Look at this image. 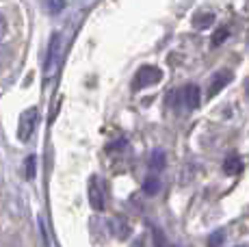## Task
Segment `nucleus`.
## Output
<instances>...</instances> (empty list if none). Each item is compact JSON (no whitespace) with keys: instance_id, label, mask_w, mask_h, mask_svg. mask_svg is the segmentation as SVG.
Masks as SVG:
<instances>
[{"instance_id":"nucleus-1","label":"nucleus","mask_w":249,"mask_h":247,"mask_svg":"<svg viewBox=\"0 0 249 247\" xmlns=\"http://www.w3.org/2000/svg\"><path fill=\"white\" fill-rule=\"evenodd\" d=\"M162 78V72L154 65H143L141 70L135 74V80H132V89L141 91V89H147V87H154L159 85Z\"/></svg>"},{"instance_id":"nucleus-2","label":"nucleus","mask_w":249,"mask_h":247,"mask_svg":"<svg viewBox=\"0 0 249 247\" xmlns=\"http://www.w3.org/2000/svg\"><path fill=\"white\" fill-rule=\"evenodd\" d=\"M59 56H61V35L54 33L50 37V44H48V52H46V59H44V74L50 78L52 72H54L56 63H59Z\"/></svg>"},{"instance_id":"nucleus-3","label":"nucleus","mask_w":249,"mask_h":247,"mask_svg":"<svg viewBox=\"0 0 249 247\" xmlns=\"http://www.w3.org/2000/svg\"><path fill=\"white\" fill-rule=\"evenodd\" d=\"M37 120H39V113H37V108H26V111L22 113L20 117V130H18V137H20L22 141H28L33 137V132H35L37 128Z\"/></svg>"},{"instance_id":"nucleus-4","label":"nucleus","mask_w":249,"mask_h":247,"mask_svg":"<svg viewBox=\"0 0 249 247\" xmlns=\"http://www.w3.org/2000/svg\"><path fill=\"white\" fill-rule=\"evenodd\" d=\"M232 72L230 70H219L217 74H213L210 76V83H208V89H206V96L208 98H214L217 93H221L223 89L228 87L230 83H232Z\"/></svg>"},{"instance_id":"nucleus-5","label":"nucleus","mask_w":249,"mask_h":247,"mask_svg":"<svg viewBox=\"0 0 249 247\" xmlns=\"http://www.w3.org/2000/svg\"><path fill=\"white\" fill-rule=\"evenodd\" d=\"M89 204L93 211H104V204H107V199H104V187H102V180L98 178V176H93V178L89 180Z\"/></svg>"},{"instance_id":"nucleus-6","label":"nucleus","mask_w":249,"mask_h":247,"mask_svg":"<svg viewBox=\"0 0 249 247\" xmlns=\"http://www.w3.org/2000/svg\"><path fill=\"white\" fill-rule=\"evenodd\" d=\"M180 100V104L186 108V111H195V108L199 106V100H202V96H199V87L197 85H186L182 91L176 93Z\"/></svg>"},{"instance_id":"nucleus-7","label":"nucleus","mask_w":249,"mask_h":247,"mask_svg":"<svg viewBox=\"0 0 249 247\" xmlns=\"http://www.w3.org/2000/svg\"><path fill=\"white\" fill-rule=\"evenodd\" d=\"M108 230H111L117 239H126V236L130 234V223H128L126 217L115 215L108 219Z\"/></svg>"},{"instance_id":"nucleus-8","label":"nucleus","mask_w":249,"mask_h":247,"mask_svg":"<svg viewBox=\"0 0 249 247\" xmlns=\"http://www.w3.org/2000/svg\"><path fill=\"white\" fill-rule=\"evenodd\" d=\"M213 24H214V13L213 11H199L197 16L193 18V26L197 28V31H204V28H208Z\"/></svg>"},{"instance_id":"nucleus-9","label":"nucleus","mask_w":249,"mask_h":247,"mask_svg":"<svg viewBox=\"0 0 249 247\" xmlns=\"http://www.w3.org/2000/svg\"><path fill=\"white\" fill-rule=\"evenodd\" d=\"M165 165H167V156H165V152L162 150H154L152 152V156H150V169L152 172H162L165 169Z\"/></svg>"},{"instance_id":"nucleus-10","label":"nucleus","mask_w":249,"mask_h":247,"mask_svg":"<svg viewBox=\"0 0 249 247\" xmlns=\"http://www.w3.org/2000/svg\"><path fill=\"white\" fill-rule=\"evenodd\" d=\"M241 169H243V160H241V156H228L226 163H223V172H226L228 176H236V174H241Z\"/></svg>"},{"instance_id":"nucleus-11","label":"nucleus","mask_w":249,"mask_h":247,"mask_svg":"<svg viewBox=\"0 0 249 247\" xmlns=\"http://www.w3.org/2000/svg\"><path fill=\"white\" fill-rule=\"evenodd\" d=\"M143 191H145V195H156V193L160 191L159 176H147L145 182H143Z\"/></svg>"},{"instance_id":"nucleus-12","label":"nucleus","mask_w":249,"mask_h":247,"mask_svg":"<svg viewBox=\"0 0 249 247\" xmlns=\"http://www.w3.org/2000/svg\"><path fill=\"white\" fill-rule=\"evenodd\" d=\"M44 7L50 16H59L65 9V0H44Z\"/></svg>"},{"instance_id":"nucleus-13","label":"nucleus","mask_w":249,"mask_h":247,"mask_svg":"<svg viewBox=\"0 0 249 247\" xmlns=\"http://www.w3.org/2000/svg\"><path fill=\"white\" fill-rule=\"evenodd\" d=\"M228 37H230V28L228 26L217 28V31H214V35H213V46H214V48H219L223 41H228Z\"/></svg>"},{"instance_id":"nucleus-14","label":"nucleus","mask_w":249,"mask_h":247,"mask_svg":"<svg viewBox=\"0 0 249 247\" xmlns=\"http://www.w3.org/2000/svg\"><path fill=\"white\" fill-rule=\"evenodd\" d=\"M223 241H226V232L223 230H217V232H213V234H210V239H208V245H221Z\"/></svg>"},{"instance_id":"nucleus-15","label":"nucleus","mask_w":249,"mask_h":247,"mask_svg":"<svg viewBox=\"0 0 249 247\" xmlns=\"http://www.w3.org/2000/svg\"><path fill=\"white\" fill-rule=\"evenodd\" d=\"M24 169H26V178L28 180L35 178V156H28V159H26V167H24Z\"/></svg>"},{"instance_id":"nucleus-16","label":"nucleus","mask_w":249,"mask_h":247,"mask_svg":"<svg viewBox=\"0 0 249 247\" xmlns=\"http://www.w3.org/2000/svg\"><path fill=\"white\" fill-rule=\"evenodd\" d=\"M7 18L2 16V13H0V41H4L7 39Z\"/></svg>"},{"instance_id":"nucleus-17","label":"nucleus","mask_w":249,"mask_h":247,"mask_svg":"<svg viewBox=\"0 0 249 247\" xmlns=\"http://www.w3.org/2000/svg\"><path fill=\"white\" fill-rule=\"evenodd\" d=\"M126 148V139H119V141H115V143H111L108 145V152H119V150H124Z\"/></svg>"},{"instance_id":"nucleus-18","label":"nucleus","mask_w":249,"mask_h":247,"mask_svg":"<svg viewBox=\"0 0 249 247\" xmlns=\"http://www.w3.org/2000/svg\"><path fill=\"white\" fill-rule=\"evenodd\" d=\"M154 243L156 245H165V239L160 236V230H154Z\"/></svg>"},{"instance_id":"nucleus-19","label":"nucleus","mask_w":249,"mask_h":247,"mask_svg":"<svg viewBox=\"0 0 249 247\" xmlns=\"http://www.w3.org/2000/svg\"><path fill=\"white\" fill-rule=\"evenodd\" d=\"M247 93H249V83H247Z\"/></svg>"}]
</instances>
